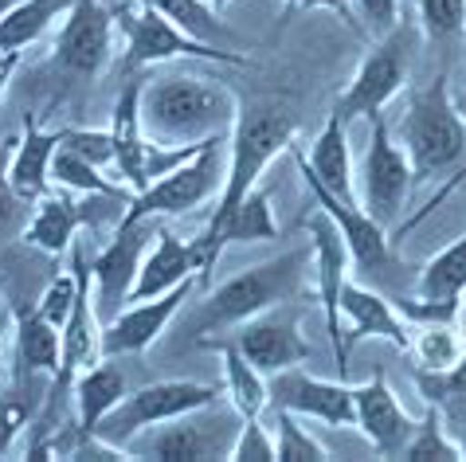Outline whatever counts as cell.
<instances>
[{"mask_svg":"<svg viewBox=\"0 0 466 462\" xmlns=\"http://www.w3.org/2000/svg\"><path fill=\"white\" fill-rule=\"evenodd\" d=\"M141 130L157 146H204L212 137H231L239 118V98L231 86L197 71H165L141 79Z\"/></svg>","mask_w":466,"mask_h":462,"instance_id":"1","label":"cell"},{"mask_svg":"<svg viewBox=\"0 0 466 462\" xmlns=\"http://www.w3.org/2000/svg\"><path fill=\"white\" fill-rule=\"evenodd\" d=\"M309 266H314V247H294L287 255H279V259L248 266V271H239L236 278L219 282L204 302H197V310H192L185 322V333L204 341L208 333L239 329L243 322H251V317L294 298V294L302 290Z\"/></svg>","mask_w":466,"mask_h":462,"instance_id":"2","label":"cell"},{"mask_svg":"<svg viewBox=\"0 0 466 462\" xmlns=\"http://www.w3.org/2000/svg\"><path fill=\"white\" fill-rule=\"evenodd\" d=\"M396 141L404 146L416 181H431L466 157V118L451 98L447 75H435L431 83L411 91L396 126Z\"/></svg>","mask_w":466,"mask_h":462,"instance_id":"3","label":"cell"},{"mask_svg":"<svg viewBox=\"0 0 466 462\" xmlns=\"http://www.w3.org/2000/svg\"><path fill=\"white\" fill-rule=\"evenodd\" d=\"M294 134H298L294 114L275 106V102H251V106H239V118H236V126H231V137H228L224 188H219V196H216V208H212L208 224H219L243 196H251V192L258 188V176L267 173V165L294 146Z\"/></svg>","mask_w":466,"mask_h":462,"instance_id":"4","label":"cell"},{"mask_svg":"<svg viewBox=\"0 0 466 462\" xmlns=\"http://www.w3.org/2000/svg\"><path fill=\"white\" fill-rule=\"evenodd\" d=\"M114 28L126 40V67H157V63L173 59H204V63H224V67H248V59L228 47L192 40L185 28H177L169 16L157 8L141 5V0H118L110 5Z\"/></svg>","mask_w":466,"mask_h":462,"instance_id":"5","label":"cell"},{"mask_svg":"<svg viewBox=\"0 0 466 462\" xmlns=\"http://www.w3.org/2000/svg\"><path fill=\"white\" fill-rule=\"evenodd\" d=\"M228 173V137H212L192 153L188 161H180L173 173H165L161 181H153L146 192H137L126 204L122 220H165V216H185L200 204L219 196Z\"/></svg>","mask_w":466,"mask_h":462,"instance_id":"6","label":"cell"},{"mask_svg":"<svg viewBox=\"0 0 466 462\" xmlns=\"http://www.w3.org/2000/svg\"><path fill=\"white\" fill-rule=\"evenodd\" d=\"M243 416L236 407L219 412L216 404L197 407L188 416L165 419L157 427L141 431L134 443L126 447L134 458H165V462H204V458H228L231 443L239 435Z\"/></svg>","mask_w":466,"mask_h":462,"instance_id":"7","label":"cell"},{"mask_svg":"<svg viewBox=\"0 0 466 462\" xmlns=\"http://www.w3.org/2000/svg\"><path fill=\"white\" fill-rule=\"evenodd\" d=\"M216 404V388L212 384H200V380H153L137 392H126L118 407L106 416L95 427L98 439H106L114 447H129L141 431L157 427L165 419H177V416H188L197 407H208Z\"/></svg>","mask_w":466,"mask_h":462,"instance_id":"8","label":"cell"},{"mask_svg":"<svg viewBox=\"0 0 466 462\" xmlns=\"http://www.w3.org/2000/svg\"><path fill=\"white\" fill-rule=\"evenodd\" d=\"M408 71H411V32L400 24V28H392L372 44V51L353 71V79L345 83V91L333 98V110H338L345 122L380 118L388 102L404 91Z\"/></svg>","mask_w":466,"mask_h":462,"instance_id":"9","label":"cell"},{"mask_svg":"<svg viewBox=\"0 0 466 462\" xmlns=\"http://www.w3.org/2000/svg\"><path fill=\"white\" fill-rule=\"evenodd\" d=\"M411 181H416V169H411L404 146H400L396 134L388 130V122L380 114V118H372L369 149H365V161H360V169H357L360 208L392 231L400 224V216H404V208H408Z\"/></svg>","mask_w":466,"mask_h":462,"instance_id":"10","label":"cell"},{"mask_svg":"<svg viewBox=\"0 0 466 462\" xmlns=\"http://www.w3.org/2000/svg\"><path fill=\"white\" fill-rule=\"evenodd\" d=\"M318 208V204H314ZM309 247H314V286H318V302H321V317H326V337L333 349V365H338L341 380H345V361H349V341L341 333V286L349 282V266H353V255H349V243L341 236V227L329 220L326 212L309 216Z\"/></svg>","mask_w":466,"mask_h":462,"instance_id":"11","label":"cell"},{"mask_svg":"<svg viewBox=\"0 0 466 462\" xmlns=\"http://www.w3.org/2000/svg\"><path fill=\"white\" fill-rule=\"evenodd\" d=\"M114 12L98 0H75L51 47V63L75 79H98L114 59Z\"/></svg>","mask_w":466,"mask_h":462,"instance_id":"12","label":"cell"},{"mask_svg":"<svg viewBox=\"0 0 466 462\" xmlns=\"http://www.w3.org/2000/svg\"><path fill=\"white\" fill-rule=\"evenodd\" d=\"M290 149H294V146H290ZM294 165H298V173H302L306 192L314 196V204L329 216L333 224L341 227V236H345V243H349V255H353V266H357V271H384L388 259H392V236H388V227H384L380 220H372V216L360 208L357 200L333 196V192L314 176V169H309V165L302 161V149H294Z\"/></svg>","mask_w":466,"mask_h":462,"instance_id":"13","label":"cell"},{"mask_svg":"<svg viewBox=\"0 0 466 462\" xmlns=\"http://www.w3.org/2000/svg\"><path fill=\"white\" fill-rule=\"evenodd\" d=\"M157 227H161V220H118L114 239L95 255V263H90L98 310L118 314L122 302H129V290H134L141 259H146Z\"/></svg>","mask_w":466,"mask_h":462,"instance_id":"14","label":"cell"},{"mask_svg":"<svg viewBox=\"0 0 466 462\" xmlns=\"http://www.w3.org/2000/svg\"><path fill=\"white\" fill-rule=\"evenodd\" d=\"M270 407L294 412L298 419H321L329 427H357V396L345 380H321L302 368H282L267 377Z\"/></svg>","mask_w":466,"mask_h":462,"instance_id":"15","label":"cell"},{"mask_svg":"<svg viewBox=\"0 0 466 462\" xmlns=\"http://www.w3.org/2000/svg\"><path fill=\"white\" fill-rule=\"evenodd\" d=\"M197 286H200V278H185V282H177L173 290L157 294V298L122 306V310L102 326V357H114V361H118V357L146 353L149 345L169 329L173 317L185 310V302L192 298V290Z\"/></svg>","mask_w":466,"mask_h":462,"instance_id":"16","label":"cell"},{"mask_svg":"<svg viewBox=\"0 0 466 462\" xmlns=\"http://www.w3.org/2000/svg\"><path fill=\"white\" fill-rule=\"evenodd\" d=\"M236 345L258 372H267V377H275L282 368H298L314 357L309 341L302 337V329H298V314L287 310V306H275V310L243 322L236 329Z\"/></svg>","mask_w":466,"mask_h":462,"instance_id":"17","label":"cell"},{"mask_svg":"<svg viewBox=\"0 0 466 462\" xmlns=\"http://www.w3.org/2000/svg\"><path fill=\"white\" fill-rule=\"evenodd\" d=\"M353 396H357V427L372 443V451L380 458H400L408 439L416 435L420 419H411L404 407H400L396 392L388 388V380H384V372H372L360 388H353Z\"/></svg>","mask_w":466,"mask_h":462,"instance_id":"18","label":"cell"},{"mask_svg":"<svg viewBox=\"0 0 466 462\" xmlns=\"http://www.w3.org/2000/svg\"><path fill=\"white\" fill-rule=\"evenodd\" d=\"M102 196H75V192L51 188L47 196L35 200V216L24 227V243L40 247L44 255H63L75 247V231L86 224H98L95 204Z\"/></svg>","mask_w":466,"mask_h":462,"instance_id":"19","label":"cell"},{"mask_svg":"<svg viewBox=\"0 0 466 462\" xmlns=\"http://www.w3.org/2000/svg\"><path fill=\"white\" fill-rule=\"evenodd\" d=\"M200 275H204V266H200L197 243H192V239L185 243L173 227H165V220H161L157 236H153L149 251H146V259H141V271H137L134 290H129V302L157 298V294L173 290L177 282L200 278ZM200 286H204V282H200Z\"/></svg>","mask_w":466,"mask_h":462,"instance_id":"20","label":"cell"},{"mask_svg":"<svg viewBox=\"0 0 466 462\" xmlns=\"http://www.w3.org/2000/svg\"><path fill=\"white\" fill-rule=\"evenodd\" d=\"M341 317L349 322V333H345L349 345L365 341V337H384V341H392L400 353H408L411 326H408V317L400 314V306H392L384 294L349 278L341 286Z\"/></svg>","mask_w":466,"mask_h":462,"instance_id":"21","label":"cell"},{"mask_svg":"<svg viewBox=\"0 0 466 462\" xmlns=\"http://www.w3.org/2000/svg\"><path fill=\"white\" fill-rule=\"evenodd\" d=\"M59 153V130H44L35 122V114H24V134L16 137V149H12V188L24 204L40 200L51 192V161Z\"/></svg>","mask_w":466,"mask_h":462,"instance_id":"22","label":"cell"},{"mask_svg":"<svg viewBox=\"0 0 466 462\" xmlns=\"http://www.w3.org/2000/svg\"><path fill=\"white\" fill-rule=\"evenodd\" d=\"M302 161L314 169V176L333 192V196L357 200V169H353V153H349V122L338 110H329L326 126H321V134L309 141V153H302Z\"/></svg>","mask_w":466,"mask_h":462,"instance_id":"23","label":"cell"},{"mask_svg":"<svg viewBox=\"0 0 466 462\" xmlns=\"http://www.w3.org/2000/svg\"><path fill=\"white\" fill-rule=\"evenodd\" d=\"M126 396V372L114 365V357H102L98 365L75 377L71 400H75V427L83 435H95V427L106 419L118 400Z\"/></svg>","mask_w":466,"mask_h":462,"instance_id":"24","label":"cell"},{"mask_svg":"<svg viewBox=\"0 0 466 462\" xmlns=\"http://www.w3.org/2000/svg\"><path fill=\"white\" fill-rule=\"evenodd\" d=\"M204 349H219V361H224V392H228V404L236 407L243 419H255L270 407V392H267V372H258L248 357L239 353V345L231 341H200Z\"/></svg>","mask_w":466,"mask_h":462,"instance_id":"25","label":"cell"},{"mask_svg":"<svg viewBox=\"0 0 466 462\" xmlns=\"http://www.w3.org/2000/svg\"><path fill=\"white\" fill-rule=\"evenodd\" d=\"M63 333L40 314V306H16V357L28 377H56Z\"/></svg>","mask_w":466,"mask_h":462,"instance_id":"26","label":"cell"},{"mask_svg":"<svg viewBox=\"0 0 466 462\" xmlns=\"http://www.w3.org/2000/svg\"><path fill=\"white\" fill-rule=\"evenodd\" d=\"M71 5L75 0H20V5H12L0 16V51H24L35 44L59 16H67Z\"/></svg>","mask_w":466,"mask_h":462,"instance_id":"27","label":"cell"},{"mask_svg":"<svg viewBox=\"0 0 466 462\" xmlns=\"http://www.w3.org/2000/svg\"><path fill=\"white\" fill-rule=\"evenodd\" d=\"M51 188L75 192V196H114V200H126V204L134 200L106 169H98L95 161H86L63 146L56 153V161H51Z\"/></svg>","mask_w":466,"mask_h":462,"instance_id":"28","label":"cell"},{"mask_svg":"<svg viewBox=\"0 0 466 462\" xmlns=\"http://www.w3.org/2000/svg\"><path fill=\"white\" fill-rule=\"evenodd\" d=\"M416 294L420 298H462L466 294V231L451 247H443L423 263L416 278Z\"/></svg>","mask_w":466,"mask_h":462,"instance_id":"29","label":"cell"},{"mask_svg":"<svg viewBox=\"0 0 466 462\" xmlns=\"http://www.w3.org/2000/svg\"><path fill=\"white\" fill-rule=\"evenodd\" d=\"M408 353L416 357L420 368H447L466 353V337L455 322H411V345Z\"/></svg>","mask_w":466,"mask_h":462,"instance_id":"30","label":"cell"},{"mask_svg":"<svg viewBox=\"0 0 466 462\" xmlns=\"http://www.w3.org/2000/svg\"><path fill=\"white\" fill-rule=\"evenodd\" d=\"M141 5L157 8L161 16H169L177 28H185L192 40H204V44H224L231 40L228 24L216 16V8L208 5V0H141Z\"/></svg>","mask_w":466,"mask_h":462,"instance_id":"31","label":"cell"},{"mask_svg":"<svg viewBox=\"0 0 466 462\" xmlns=\"http://www.w3.org/2000/svg\"><path fill=\"white\" fill-rule=\"evenodd\" d=\"M400 458H416V462H423V458H443V462L466 458L462 455V443L451 439L447 427H443V407L427 404V416L420 419L416 435L408 439V447H404V455H400Z\"/></svg>","mask_w":466,"mask_h":462,"instance_id":"32","label":"cell"},{"mask_svg":"<svg viewBox=\"0 0 466 462\" xmlns=\"http://www.w3.org/2000/svg\"><path fill=\"white\" fill-rule=\"evenodd\" d=\"M416 384H420L427 404H435V407L459 404L462 407L466 404V353L447 368H435V372L431 368H416Z\"/></svg>","mask_w":466,"mask_h":462,"instance_id":"33","label":"cell"},{"mask_svg":"<svg viewBox=\"0 0 466 462\" xmlns=\"http://www.w3.org/2000/svg\"><path fill=\"white\" fill-rule=\"evenodd\" d=\"M275 412H279L275 416V443H279L282 462H326L329 458V451L298 423L294 412H282V407H275Z\"/></svg>","mask_w":466,"mask_h":462,"instance_id":"34","label":"cell"},{"mask_svg":"<svg viewBox=\"0 0 466 462\" xmlns=\"http://www.w3.org/2000/svg\"><path fill=\"white\" fill-rule=\"evenodd\" d=\"M279 458V443H275V427H267L263 419H243L239 435L231 443L228 462H275Z\"/></svg>","mask_w":466,"mask_h":462,"instance_id":"35","label":"cell"},{"mask_svg":"<svg viewBox=\"0 0 466 462\" xmlns=\"http://www.w3.org/2000/svg\"><path fill=\"white\" fill-rule=\"evenodd\" d=\"M59 146L71 149V153H79V157H86V161H95L98 169H106V173L114 165V134H110V126H106V130L67 126V130H59Z\"/></svg>","mask_w":466,"mask_h":462,"instance_id":"36","label":"cell"},{"mask_svg":"<svg viewBox=\"0 0 466 462\" xmlns=\"http://www.w3.org/2000/svg\"><path fill=\"white\" fill-rule=\"evenodd\" d=\"M420 24L431 40H447V35L466 32V0H416Z\"/></svg>","mask_w":466,"mask_h":462,"instance_id":"37","label":"cell"},{"mask_svg":"<svg viewBox=\"0 0 466 462\" xmlns=\"http://www.w3.org/2000/svg\"><path fill=\"white\" fill-rule=\"evenodd\" d=\"M32 423V404L24 400L16 388L0 392V455H8L16 439L24 435V427Z\"/></svg>","mask_w":466,"mask_h":462,"instance_id":"38","label":"cell"},{"mask_svg":"<svg viewBox=\"0 0 466 462\" xmlns=\"http://www.w3.org/2000/svg\"><path fill=\"white\" fill-rule=\"evenodd\" d=\"M75 294H79V278H75V271L71 275H56L47 282V290L40 294V314L47 317L51 326H59V333H63V322L71 317V306H75Z\"/></svg>","mask_w":466,"mask_h":462,"instance_id":"39","label":"cell"},{"mask_svg":"<svg viewBox=\"0 0 466 462\" xmlns=\"http://www.w3.org/2000/svg\"><path fill=\"white\" fill-rule=\"evenodd\" d=\"M357 16L369 24L372 35H388L400 28V0H357Z\"/></svg>","mask_w":466,"mask_h":462,"instance_id":"40","label":"cell"},{"mask_svg":"<svg viewBox=\"0 0 466 462\" xmlns=\"http://www.w3.org/2000/svg\"><path fill=\"white\" fill-rule=\"evenodd\" d=\"M12 149H16V137H8V141H0V224H8L12 216H16L20 208V196H16V188H12V176H8V165H12Z\"/></svg>","mask_w":466,"mask_h":462,"instance_id":"41","label":"cell"},{"mask_svg":"<svg viewBox=\"0 0 466 462\" xmlns=\"http://www.w3.org/2000/svg\"><path fill=\"white\" fill-rule=\"evenodd\" d=\"M287 8H326V12H338V16H341L357 35L365 32V28H360V16H357V5H353V0H287Z\"/></svg>","mask_w":466,"mask_h":462,"instance_id":"42","label":"cell"},{"mask_svg":"<svg viewBox=\"0 0 466 462\" xmlns=\"http://www.w3.org/2000/svg\"><path fill=\"white\" fill-rule=\"evenodd\" d=\"M16 67H20V51H0V98H5L12 75H16Z\"/></svg>","mask_w":466,"mask_h":462,"instance_id":"43","label":"cell"},{"mask_svg":"<svg viewBox=\"0 0 466 462\" xmlns=\"http://www.w3.org/2000/svg\"><path fill=\"white\" fill-rule=\"evenodd\" d=\"M12 5H20V0H0V16H5V12H8Z\"/></svg>","mask_w":466,"mask_h":462,"instance_id":"44","label":"cell"},{"mask_svg":"<svg viewBox=\"0 0 466 462\" xmlns=\"http://www.w3.org/2000/svg\"><path fill=\"white\" fill-rule=\"evenodd\" d=\"M208 5H212V8L219 12V8H228V5H231V0H208Z\"/></svg>","mask_w":466,"mask_h":462,"instance_id":"45","label":"cell"},{"mask_svg":"<svg viewBox=\"0 0 466 462\" xmlns=\"http://www.w3.org/2000/svg\"><path fill=\"white\" fill-rule=\"evenodd\" d=\"M462 455H466V431H462Z\"/></svg>","mask_w":466,"mask_h":462,"instance_id":"46","label":"cell"},{"mask_svg":"<svg viewBox=\"0 0 466 462\" xmlns=\"http://www.w3.org/2000/svg\"><path fill=\"white\" fill-rule=\"evenodd\" d=\"M353 5H357V0H353Z\"/></svg>","mask_w":466,"mask_h":462,"instance_id":"47","label":"cell"}]
</instances>
